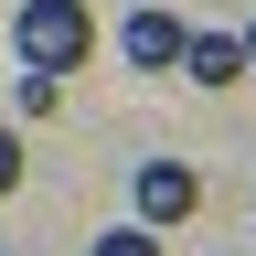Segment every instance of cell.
<instances>
[{"instance_id":"4","label":"cell","mask_w":256,"mask_h":256,"mask_svg":"<svg viewBox=\"0 0 256 256\" xmlns=\"http://www.w3.org/2000/svg\"><path fill=\"white\" fill-rule=\"evenodd\" d=\"M182 75L224 96V86H246V54H235V32H182Z\"/></svg>"},{"instance_id":"7","label":"cell","mask_w":256,"mask_h":256,"mask_svg":"<svg viewBox=\"0 0 256 256\" xmlns=\"http://www.w3.org/2000/svg\"><path fill=\"white\" fill-rule=\"evenodd\" d=\"M11 192H22V139L0 128V203H11Z\"/></svg>"},{"instance_id":"8","label":"cell","mask_w":256,"mask_h":256,"mask_svg":"<svg viewBox=\"0 0 256 256\" xmlns=\"http://www.w3.org/2000/svg\"><path fill=\"white\" fill-rule=\"evenodd\" d=\"M235 54H246V75H256V22H246V32H235Z\"/></svg>"},{"instance_id":"6","label":"cell","mask_w":256,"mask_h":256,"mask_svg":"<svg viewBox=\"0 0 256 256\" xmlns=\"http://www.w3.org/2000/svg\"><path fill=\"white\" fill-rule=\"evenodd\" d=\"M96 256H160V235L150 224H118V235H96Z\"/></svg>"},{"instance_id":"3","label":"cell","mask_w":256,"mask_h":256,"mask_svg":"<svg viewBox=\"0 0 256 256\" xmlns=\"http://www.w3.org/2000/svg\"><path fill=\"white\" fill-rule=\"evenodd\" d=\"M203 214V182H192V160H150L139 171V224L160 235V224H192Z\"/></svg>"},{"instance_id":"1","label":"cell","mask_w":256,"mask_h":256,"mask_svg":"<svg viewBox=\"0 0 256 256\" xmlns=\"http://www.w3.org/2000/svg\"><path fill=\"white\" fill-rule=\"evenodd\" d=\"M11 54L32 64V75H75V64L96 54V11L86 0H22L11 11Z\"/></svg>"},{"instance_id":"5","label":"cell","mask_w":256,"mask_h":256,"mask_svg":"<svg viewBox=\"0 0 256 256\" xmlns=\"http://www.w3.org/2000/svg\"><path fill=\"white\" fill-rule=\"evenodd\" d=\"M64 107V75H32V64H22V118H54Z\"/></svg>"},{"instance_id":"2","label":"cell","mask_w":256,"mask_h":256,"mask_svg":"<svg viewBox=\"0 0 256 256\" xmlns=\"http://www.w3.org/2000/svg\"><path fill=\"white\" fill-rule=\"evenodd\" d=\"M182 11H171V0H150V11H128V32H118V54L128 64H139V75H171V64H182Z\"/></svg>"}]
</instances>
